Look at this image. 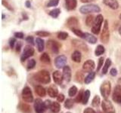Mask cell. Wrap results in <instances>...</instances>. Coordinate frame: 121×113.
I'll use <instances>...</instances> for the list:
<instances>
[{
    "label": "cell",
    "instance_id": "obj_17",
    "mask_svg": "<svg viewBox=\"0 0 121 113\" xmlns=\"http://www.w3.org/2000/svg\"><path fill=\"white\" fill-rule=\"evenodd\" d=\"M103 2L105 5L108 6L113 10H116L119 8V3L117 0H104Z\"/></svg>",
    "mask_w": 121,
    "mask_h": 113
},
{
    "label": "cell",
    "instance_id": "obj_34",
    "mask_svg": "<svg viewBox=\"0 0 121 113\" xmlns=\"http://www.w3.org/2000/svg\"><path fill=\"white\" fill-rule=\"evenodd\" d=\"M95 20V18L93 15H89V16L86 17V23L87 26H93Z\"/></svg>",
    "mask_w": 121,
    "mask_h": 113
},
{
    "label": "cell",
    "instance_id": "obj_23",
    "mask_svg": "<svg viewBox=\"0 0 121 113\" xmlns=\"http://www.w3.org/2000/svg\"><path fill=\"white\" fill-rule=\"evenodd\" d=\"M95 72H91V73H89V74L86 75V76L85 77V79H84V83L86 85H89L90 84L91 82H92L95 78Z\"/></svg>",
    "mask_w": 121,
    "mask_h": 113
},
{
    "label": "cell",
    "instance_id": "obj_49",
    "mask_svg": "<svg viewBox=\"0 0 121 113\" xmlns=\"http://www.w3.org/2000/svg\"><path fill=\"white\" fill-rule=\"evenodd\" d=\"M26 42L30 43L31 44H34V39L33 36H27L26 38Z\"/></svg>",
    "mask_w": 121,
    "mask_h": 113
},
{
    "label": "cell",
    "instance_id": "obj_29",
    "mask_svg": "<svg viewBox=\"0 0 121 113\" xmlns=\"http://www.w3.org/2000/svg\"><path fill=\"white\" fill-rule=\"evenodd\" d=\"M104 51H105L104 47L103 46V45L99 44V45H98L97 48H95V56H101V54H104Z\"/></svg>",
    "mask_w": 121,
    "mask_h": 113
},
{
    "label": "cell",
    "instance_id": "obj_24",
    "mask_svg": "<svg viewBox=\"0 0 121 113\" xmlns=\"http://www.w3.org/2000/svg\"><path fill=\"white\" fill-rule=\"evenodd\" d=\"M50 110L53 113H58L60 110V105L58 102H52L50 106Z\"/></svg>",
    "mask_w": 121,
    "mask_h": 113
},
{
    "label": "cell",
    "instance_id": "obj_26",
    "mask_svg": "<svg viewBox=\"0 0 121 113\" xmlns=\"http://www.w3.org/2000/svg\"><path fill=\"white\" fill-rule=\"evenodd\" d=\"M35 91L39 97H45V95H46V90H45V89L41 85H37L36 87Z\"/></svg>",
    "mask_w": 121,
    "mask_h": 113
},
{
    "label": "cell",
    "instance_id": "obj_11",
    "mask_svg": "<svg viewBox=\"0 0 121 113\" xmlns=\"http://www.w3.org/2000/svg\"><path fill=\"white\" fill-rule=\"evenodd\" d=\"M113 100L117 103H121V85H117L115 86L114 90H113V95H112Z\"/></svg>",
    "mask_w": 121,
    "mask_h": 113
},
{
    "label": "cell",
    "instance_id": "obj_16",
    "mask_svg": "<svg viewBox=\"0 0 121 113\" xmlns=\"http://www.w3.org/2000/svg\"><path fill=\"white\" fill-rule=\"evenodd\" d=\"M48 94L49 97H51L52 98H55V97H57L58 95V88L55 85H51L49 88H48Z\"/></svg>",
    "mask_w": 121,
    "mask_h": 113
},
{
    "label": "cell",
    "instance_id": "obj_58",
    "mask_svg": "<svg viewBox=\"0 0 121 113\" xmlns=\"http://www.w3.org/2000/svg\"><path fill=\"white\" fill-rule=\"evenodd\" d=\"M5 14H2V19H5Z\"/></svg>",
    "mask_w": 121,
    "mask_h": 113
},
{
    "label": "cell",
    "instance_id": "obj_10",
    "mask_svg": "<svg viewBox=\"0 0 121 113\" xmlns=\"http://www.w3.org/2000/svg\"><path fill=\"white\" fill-rule=\"evenodd\" d=\"M67 58L65 55H59L55 59V65L58 69H61L66 66Z\"/></svg>",
    "mask_w": 121,
    "mask_h": 113
},
{
    "label": "cell",
    "instance_id": "obj_21",
    "mask_svg": "<svg viewBox=\"0 0 121 113\" xmlns=\"http://www.w3.org/2000/svg\"><path fill=\"white\" fill-rule=\"evenodd\" d=\"M84 39H86L88 42L90 44H95L97 42V38L92 35V34L88 33V32H85V36H84Z\"/></svg>",
    "mask_w": 121,
    "mask_h": 113
},
{
    "label": "cell",
    "instance_id": "obj_18",
    "mask_svg": "<svg viewBox=\"0 0 121 113\" xmlns=\"http://www.w3.org/2000/svg\"><path fill=\"white\" fill-rule=\"evenodd\" d=\"M72 43H73V44L76 48H79L83 51H87V48H87L85 42H83L82 41L78 40V39H73V40H72Z\"/></svg>",
    "mask_w": 121,
    "mask_h": 113
},
{
    "label": "cell",
    "instance_id": "obj_14",
    "mask_svg": "<svg viewBox=\"0 0 121 113\" xmlns=\"http://www.w3.org/2000/svg\"><path fill=\"white\" fill-rule=\"evenodd\" d=\"M52 78L53 80H54L55 83L57 85H61L62 81L64 80V77H63V73H60V71H55L52 74Z\"/></svg>",
    "mask_w": 121,
    "mask_h": 113
},
{
    "label": "cell",
    "instance_id": "obj_35",
    "mask_svg": "<svg viewBox=\"0 0 121 113\" xmlns=\"http://www.w3.org/2000/svg\"><path fill=\"white\" fill-rule=\"evenodd\" d=\"M101 103V100H100V97H98V95L95 96L94 98L92 100V105L93 107H98V105H100Z\"/></svg>",
    "mask_w": 121,
    "mask_h": 113
},
{
    "label": "cell",
    "instance_id": "obj_15",
    "mask_svg": "<svg viewBox=\"0 0 121 113\" xmlns=\"http://www.w3.org/2000/svg\"><path fill=\"white\" fill-rule=\"evenodd\" d=\"M63 77H64V80L69 82L71 80V76H72V73H71V69L70 66H65L63 68Z\"/></svg>",
    "mask_w": 121,
    "mask_h": 113
},
{
    "label": "cell",
    "instance_id": "obj_1",
    "mask_svg": "<svg viewBox=\"0 0 121 113\" xmlns=\"http://www.w3.org/2000/svg\"><path fill=\"white\" fill-rule=\"evenodd\" d=\"M34 78L36 79L37 81L42 84H48L51 81V76L50 74L46 70H41L39 71L36 74L34 75Z\"/></svg>",
    "mask_w": 121,
    "mask_h": 113
},
{
    "label": "cell",
    "instance_id": "obj_12",
    "mask_svg": "<svg viewBox=\"0 0 121 113\" xmlns=\"http://www.w3.org/2000/svg\"><path fill=\"white\" fill-rule=\"evenodd\" d=\"M95 68V63L92 60H88L83 63L82 70L86 73H91Z\"/></svg>",
    "mask_w": 121,
    "mask_h": 113
},
{
    "label": "cell",
    "instance_id": "obj_4",
    "mask_svg": "<svg viewBox=\"0 0 121 113\" xmlns=\"http://www.w3.org/2000/svg\"><path fill=\"white\" fill-rule=\"evenodd\" d=\"M22 99L25 103H32L33 101V95L32 93V90L28 86L24 87L22 90L21 93Z\"/></svg>",
    "mask_w": 121,
    "mask_h": 113
},
{
    "label": "cell",
    "instance_id": "obj_7",
    "mask_svg": "<svg viewBox=\"0 0 121 113\" xmlns=\"http://www.w3.org/2000/svg\"><path fill=\"white\" fill-rule=\"evenodd\" d=\"M46 106L45 105V102H43L39 98H37L34 101V110L36 113H44Z\"/></svg>",
    "mask_w": 121,
    "mask_h": 113
},
{
    "label": "cell",
    "instance_id": "obj_47",
    "mask_svg": "<svg viewBox=\"0 0 121 113\" xmlns=\"http://www.w3.org/2000/svg\"><path fill=\"white\" fill-rule=\"evenodd\" d=\"M16 43V39H14V38H11V39L9 40V46L11 48H14V44Z\"/></svg>",
    "mask_w": 121,
    "mask_h": 113
},
{
    "label": "cell",
    "instance_id": "obj_45",
    "mask_svg": "<svg viewBox=\"0 0 121 113\" xmlns=\"http://www.w3.org/2000/svg\"><path fill=\"white\" fill-rule=\"evenodd\" d=\"M57 98V100H58V102H59V103H62V102L64 100V98H65V97H64V95L63 93H59L58 97H56Z\"/></svg>",
    "mask_w": 121,
    "mask_h": 113
},
{
    "label": "cell",
    "instance_id": "obj_8",
    "mask_svg": "<svg viewBox=\"0 0 121 113\" xmlns=\"http://www.w3.org/2000/svg\"><path fill=\"white\" fill-rule=\"evenodd\" d=\"M109 39H110V32L108 28V20H105L103 26V30H102L101 35V41L103 43H108Z\"/></svg>",
    "mask_w": 121,
    "mask_h": 113
},
{
    "label": "cell",
    "instance_id": "obj_31",
    "mask_svg": "<svg viewBox=\"0 0 121 113\" xmlns=\"http://www.w3.org/2000/svg\"><path fill=\"white\" fill-rule=\"evenodd\" d=\"M40 60L44 63H50L51 62L50 56H48L47 53H43V54L40 56Z\"/></svg>",
    "mask_w": 121,
    "mask_h": 113
},
{
    "label": "cell",
    "instance_id": "obj_5",
    "mask_svg": "<svg viewBox=\"0 0 121 113\" xmlns=\"http://www.w3.org/2000/svg\"><path fill=\"white\" fill-rule=\"evenodd\" d=\"M103 20H104V17L101 14H98V16L95 17L94 24L92 27V32L94 34L98 35V34L100 32L101 24H102V23H103Z\"/></svg>",
    "mask_w": 121,
    "mask_h": 113
},
{
    "label": "cell",
    "instance_id": "obj_42",
    "mask_svg": "<svg viewBox=\"0 0 121 113\" xmlns=\"http://www.w3.org/2000/svg\"><path fill=\"white\" fill-rule=\"evenodd\" d=\"M36 34L39 37H48V36H50V32H46V31H43V30L36 32Z\"/></svg>",
    "mask_w": 121,
    "mask_h": 113
},
{
    "label": "cell",
    "instance_id": "obj_19",
    "mask_svg": "<svg viewBox=\"0 0 121 113\" xmlns=\"http://www.w3.org/2000/svg\"><path fill=\"white\" fill-rule=\"evenodd\" d=\"M78 20L75 17H70L68 18V20L67 21V26L70 27L71 29L72 28H77V26H78Z\"/></svg>",
    "mask_w": 121,
    "mask_h": 113
},
{
    "label": "cell",
    "instance_id": "obj_2",
    "mask_svg": "<svg viewBox=\"0 0 121 113\" xmlns=\"http://www.w3.org/2000/svg\"><path fill=\"white\" fill-rule=\"evenodd\" d=\"M79 11L83 14H86L89 13L100 12L101 8H99V6L95 5V4H87V5L81 6L80 8H79Z\"/></svg>",
    "mask_w": 121,
    "mask_h": 113
},
{
    "label": "cell",
    "instance_id": "obj_46",
    "mask_svg": "<svg viewBox=\"0 0 121 113\" xmlns=\"http://www.w3.org/2000/svg\"><path fill=\"white\" fill-rule=\"evenodd\" d=\"M14 36L15 38H17V39H24V33L23 32H15L14 33Z\"/></svg>",
    "mask_w": 121,
    "mask_h": 113
},
{
    "label": "cell",
    "instance_id": "obj_52",
    "mask_svg": "<svg viewBox=\"0 0 121 113\" xmlns=\"http://www.w3.org/2000/svg\"><path fill=\"white\" fill-rule=\"evenodd\" d=\"M52 103V102L51 100H46L45 101V106H46V109H50Z\"/></svg>",
    "mask_w": 121,
    "mask_h": 113
},
{
    "label": "cell",
    "instance_id": "obj_40",
    "mask_svg": "<svg viewBox=\"0 0 121 113\" xmlns=\"http://www.w3.org/2000/svg\"><path fill=\"white\" fill-rule=\"evenodd\" d=\"M35 66H36V60L33 59H31L28 61L27 65H26V68H27L28 70H30V69H33V68L35 67Z\"/></svg>",
    "mask_w": 121,
    "mask_h": 113
},
{
    "label": "cell",
    "instance_id": "obj_6",
    "mask_svg": "<svg viewBox=\"0 0 121 113\" xmlns=\"http://www.w3.org/2000/svg\"><path fill=\"white\" fill-rule=\"evenodd\" d=\"M101 108L103 112L105 113H116L113 105L111 103V102L109 101L108 99H104L102 101Z\"/></svg>",
    "mask_w": 121,
    "mask_h": 113
},
{
    "label": "cell",
    "instance_id": "obj_55",
    "mask_svg": "<svg viewBox=\"0 0 121 113\" xmlns=\"http://www.w3.org/2000/svg\"><path fill=\"white\" fill-rule=\"evenodd\" d=\"M95 0H81V2L83 3H90V2H92Z\"/></svg>",
    "mask_w": 121,
    "mask_h": 113
},
{
    "label": "cell",
    "instance_id": "obj_59",
    "mask_svg": "<svg viewBox=\"0 0 121 113\" xmlns=\"http://www.w3.org/2000/svg\"><path fill=\"white\" fill-rule=\"evenodd\" d=\"M98 113H105V112H98Z\"/></svg>",
    "mask_w": 121,
    "mask_h": 113
},
{
    "label": "cell",
    "instance_id": "obj_20",
    "mask_svg": "<svg viewBox=\"0 0 121 113\" xmlns=\"http://www.w3.org/2000/svg\"><path fill=\"white\" fill-rule=\"evenodd\" d=\"M71 59L73 62L75 63H80L81 59H82V55L80 51H75L71 55Z\"/></svg>",
    "mask_w": 121,
    "mask_h": 113
},
{
    "label": "cell",
    "instance_id": "obj_53",
    "mask_svg": "<svg viewBox=\"0 0 121 113\" xmlns=\"http://www.w3.org/2000/svg\"><path fill=\"white\" fill-rule=\"evenodd\" d=\"M21 47H22V43L21 42H18L17 44V46H16V51L17 52L20 51L21 49Z\"/></svg>",
    "mask_w": 121,
    "mask_h": 113
},
{
    "label": "cell",
    "instance_id": "obj_50",
    "mask_svg": "<svg viewBox=\"0 0 121 113\" xmlns=\"http://www.w3.org/2000/svg\"><path fill=\"white\" fill-rule=\"evenodd\" d=\"M83 113H96V112L93 109L88 107V108H86L84 111H83Z\"/></svg>",
    "mask_w": 121,
    "mask_h": 113
},
{
    "label": "cell",
    "instance_id": "obj_41",
    "mask_svg": "<svg viewBox=\"0 0 121 113\" xmlns=\"http://www.w3.org/2000/svg\"><path fill=\"white\" fill-rule=\"evenodd\" d=\"M68 37V33L66 32H60L58 33V38L60 40H65Z\"/></svg>",
    "mask_w": 121,
    "mask_h": 113
},
{
    "label": "cell",
    "instance_id": "obj_36",
    "mask_svg": "<svg viewBox=\"0 0 121 113\" xmlns=\"http://www.w3.org/2000/svg\"><path fill=\"white\" fill-rule=\"evenodd\" d=\"M84 91L85 90L83 89H81L79 91V93L77 94V96L75 98V101L77 103H82V97H83V94H84Z\"/></svg>",
    "mask_w": 121,
    "mask_h": 113
},
{
    "label": "cell",
    "instance_id": "obj_22",
    "mask_svg": "<svg viewBox=\"0 0 121 113\" xmlns=\"http://www.w3.org/2000/svg\"><path fill=\"white\" fill-rule=\"evenodd\" d=\"M65 3L68 10H74L77 5V0H65Z\"/></svg>",
    "mask_w": 121,
    "mask_h": 113
},
{
    "label": "cell",
    "instance_id": "obj_48",
    "mask_svg": "<svg viewBox=\"0 0 121 113\" xmlns=\"http://www.w3.org/2000/svg\"><path fill=\"white\" fill-rule=\"evenodd\" d=\"M2 5L5 6V8H7L8 9H9V11H13V8L11 7V5H9V3H8L7 2H5V0H2Z\"/></svg>",
    "mask_w": 121,
    "mask_h": 113
},
{
    "label": "cell",
    "instance_id": "obj_56",
    "mask_svg": "<svg viewBox=\"0 0 121 113\" xmlns=\"http://www.w3.org/2000/svg\"><path fill=\"white\" fill-rule=\"evenodd\" d=\"M22 16H23V17H24V20H28V17L27 16H26V14H24V13H23L22 14Z\"/></svg>",
    "mask_w": 121,
    "mask_h": 113
},
{
    "label": "cell",
    "instance_id": "obj_44",
    "mask_svg": "<svg viewBox=\"0 0 121 113\" xmlns=\"http://www.w3.org/2000/svg\"><path fill=\"white\" fill-rule=\"evenodd\" d=\"M103 63H104V57H100L98 60V67H97V72H98L101 67H103Z\"/></svg>",
    "mask_w": 121,
    "mask_h": 113
},
{
    "label": "cell",
    "instance_id": "obj_27",
    "mask_svg": "<svg viewBox=\"0 0 121 113\" xmlns=\"http://www.w3.org/2000/svg\"><path fill=\"white\" fill-rule=\"evenodd\" d=\"M111 60L110 58H108L104 63V65L103 66V67H102V74L105 75L108 73L109 67L111 66Z\"/></svg>",
    "mask_w": 121,
    "mask_h": 113
},
{
    "label": "cell",
    "instance_id": "obj_9",
    "mask_svg": "<svg viewBox=\"0 0 121 113\" xmlns=\"http://www.w3.org/2000/svg\"><path fill=\"white\" fill-rule=\"evenodd\" d=\"M33 54H34V49L33 48V47H31L30 45H26V46L24 47V51H23V54L21 55V62H24L26 60L30 58Z\"/></svg>",
    "mask_w": 121,
    "mask_h": 113
},
{
    "label": "cell",
    "instance_id": "obj_33",
    "mask_svg": "<svg viewBox=\"0 0 121 113\" xmlns=\"http://www.w3.org/2000/svg\"><path fill=\"white\" fill-rule=\"evenodd\" d=\"M71 31L73 32L75 35H77V36L82 38V39H84V36H85V32H82L80 29H78L77 28H72Z\"/></svg>",
    "mask_w": 121,
    "mask_h": 113
},
{
    "label": "cell",
    "instance_id": "obj_28",
    "mask_svg": "<svg viewBox=\"0 0 121 113\" xmlns=\"http://www.w3.org/2000/svg\"><path fill=\"white\" fill-rule=\"evenodd\" d=\"M90 94H91V93H90L89 90H86L84 91V94H83V97H82V103L83 105H86L88 103Z\"/></svg>",
    "mask_w": 121,
    "mask_h": 113
},
{
    "label": "cell",
    "instance_id": "obj_3",
    "mask_svg": "<svg viewBox=\"0 0 121 113\" xmlns=\"http://www.w3.org/2000/svg\"><path fill=\"white\" fill-rule=\"evenodd\" d=\"M111 90V82L109 81H104L102 82V84L101 85L100 87V93L101 94V96L103 97L104 99H108L110 96Z\"/></svg>",
    "mask_w": 121,
    "mask_h": 113
},
{
    "label": "cell",
    "instance_id": "obj_38",
    "mask_svg": "<svg viewBox=\"0 0 121 113\" xmlns=\"http://www.w3.org/2000/svg\"><path fill=\"white\" fill-rule=\"evenodd\" d=\"M76 78H77V81L78 82H82L84 81V79H85V77H84V75H83V73H82V72L79 71L77 73V74H76Z\"/></svg>",
    "mask_w": 121,
    "mask_h": 113
},
{
    "label": "cell",
    "instance_id": "obj_25",
    "mask_svg": "<svg viewBox=\"0 0 121 113\" xmlns=\"http://www.w3.org/2000/svg\"><path fill=\"white\" fill-rule=\"evenodd\" d=\"M36 42L38 51L39 52H43L44 50V48H45V42H44L43 39H42L41 38H36Z\"/></svg>",
    "mask_w": 121,
    "mask_h": 113
},
{
    "label": "cell",
    "instance_id": "obj_60",
    "mask_svg": "<svg viewBox=\"0 0 121 113\" xmlns=\"http://www.w3.org/2000/svg\"><path fill=\"white\" fill-rule=\"evenodd\" d=\"M66 113H71V112H66Z\"/></svg>",
    "mask_w": 121,
    "mask_h": 113
},
{
    "label": "cell",
    "instance_id": "obj_32",
    "mask_svg": "<svg viewBox=\"0 0 121 113\" xmlns=\"http://www.w3.org/2000/svg\"><path fill=\"white\" fill-rule=\"evenodd\" d=\"M74 104V101L72 99H67L64 102V107L67 109H72V107L73 106Z\"/></svg>",
    "mask_w": 121,
    "mask_h": 113
},
{
    "label": "cell",
    "instance_id": "obj_37",
    "mask_svg": "<svg viewBox=\"0 0 121 113\" xmlns=\"http://www.w3.org/2000/svg\"><path fill=\"white\" fill-rule=\"evenodd\" d=\"M60 14V10L59 8H55L49 12V15L53 18H57L59 16Z\"/></svg>",
    "mask_w": 121,
    "mask_h": 113
},
{
    "label": "cell",
    "instance_id": "obj_39",
    "mask_svg": "<svg viewBox=\"0 0 121 113\" xmlns=\"http://www.w3.org/2000/svg\"><path fill=\"white\" fill-rule=\"evenodd\" d=\"M78 91V89L76 86H72L71 88L68 90V94H69L70 97H74L76 94H77Z\"/></svg>",
    "mask_w": 121,
    "mask_h": 113
},
{
    "label": "cell",
    "instance_id": "obj_57",
    "mask_svg": "<svg viewBox=\"0 0 121 113\" xmlns=\"http://www.w3.org/2000/svg\"><path fill=\"white\" fill-rule=\"evenodd\" d=\"M119 34L121 36V26H120V28H119Z\"/></svg>",
    "mask_w": 121,
    "mask_h": 113
},
{
    "label": "cell",
    "instance_id": "obj_51",
    "mask_svg": "<svg viewBox=\"0 0 121 113\" xmlns=\"http://www.w3.org/2000/svg\"><path fill=\"white\" fill-rule=\"evenodd\" d=\"M110 74H111L112 76L115 77L117 75V69H116V68H112V69L110 70Z\"/></svg>",
    "mask_w": 121,
    "mask_h": 113
},
{
    "label": "cell",
    "instance_id": "obj_30",
    "mask_svg": "<svg viewBox=\"0 0 121 113\" xmlns=\"http://www.w3.org/2000/svg\"><path fill=\"white\" fill-rule=\"evenodd\" d=\"M19 108H20L21 110L24 113H30V112H31L30 106L26 103H21L20 105H19Z\"/></svg>",
    "mask_w": 121,
    "mask_h": 113
},
{
    "label": "cell",
    "instance_id": "obj_43",
    "mask_svg": "<svg viewBox=\"0 0 121 113\" xmlns=\"http://www.w3.org/2000/svg\"><path fill=\"white\" fill-rule=\"evenodd\" d=\"M58 3L59 0H50L47 4V7H55L58 5Z\"/></svg>",
    "mask_w": 121,
    "mask_h": 113
},
{
    "label": "cell",
    "instance_id": "obj_13",
    "mask_svg": "<svg viewBox=\"0 0 121 113\" xmlns=\"http://www.w3.org/2000/svg\"><path fill=\"white\" fill-rule=\"evenodd\" d=\"M47 46L54 54H58L60 44L54 40H48L47 42Z\"/></svg>",
    "mask_w": 121,
    "mask_h": 113
},
{
    "label": "cell",
    "instance_id": "obj_54",
    "mask_svg": "<svg viewBox=\"0 0 121 113\" xmlns=\"http://www.w3.org/2000/svg\"><path fill=\"white\" fill-rule=\"evenodd\" d=\"M25 5H26V8H30L31 7V3H30V1H26V2H25Z\"/></svg>",
    "mask_w": 121,
    "mask_h": 113
}]
</instances>
